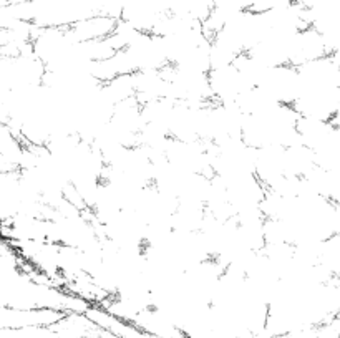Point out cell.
Listing matches in <instances>:
<instances>
[{"instance_id": "cell-2", "label": "cell", "mask_w": 340, "mask_h": 338, "mask_svg": "<svg viewBox=\"0 0 340 338\" xmlns=\"http://www.w3.org/2000/svg\"><path fill=\"white\" fill-rule=\"evenodd\" d=\"M116 18L108 17V15L95 13L71 25L68 30L76 43H83V41H93L110 37L116 27Z\"/></svg>"}, {"instance_id": "cell-1", "label": "cell", "mask_w": 340, "mask_h": 338, "mask_svg": "<svg viewBox=\"0 0 340 338\" xmlns=\"http://www.w3.org/2000/svg\"><path fill=\"white\" fill-rule=\"evenodd\" d=\"M133 325L145 334L159 338H186L176 322L156 307H148L146 310L138 314L133 320Z\"/></svg>"}, {"instance_id": "cell-3", "label": "cell", "mask_w": 340, "mask_h": 338, "mask_svg": "<svg viewBox=\"0 0 340 338\" xmlns=\"http://www.w3.org/2000/svg\"><path fill=\"white\" fill-rule=\"evenodd\" d=\"M85 338H118L116 335H113L111 332H108L105 329H100V327L95 325V329L90 332Z\"/></svg>"}]
</instances>
